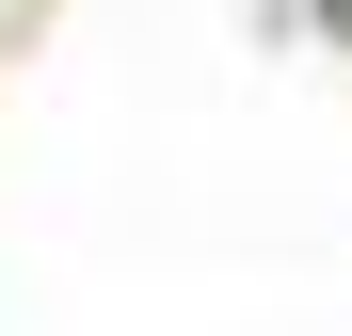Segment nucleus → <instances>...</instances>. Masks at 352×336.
Masks as SVG:
<instances>
[{
  "label": "nucleus",
  "instance_id": "obj_1",
  "mask_svg": "<svg viewBox=\"0 0 352 336\" xmlns=\"http://www.w3.org/2000/svg\"><path fill=\"white\" fill-rule=\"evenodd\" d=\"M320 32H336V48H352V0H320Z\"/></svg>",
  "mask_w": 352,
  "mask_h": 336
}]
</instances>
